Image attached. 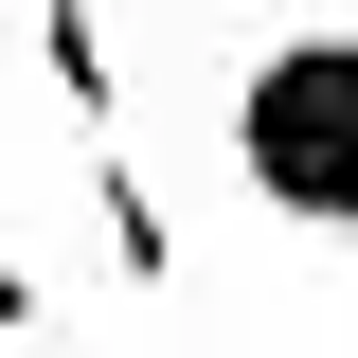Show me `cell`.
<instances>
[{"label": "cell", "mask_w": 358, "mask_h": 358, "mask_svg": "<svg viewBox=\"0 0 358 358\" xmlns=\"http://www.w3.org/2000/svg\"><path fill=\"white\" fill-rule=\"evenodd\" d=\"M233 179L287 233H358V18H287L233 54Z\"/></svg>", "instance_id": "cell-1"}, {"label": "cell", "mask_w": 358, "mask_h": 358, "mask_svg": "<svg viewBox=\"0 0 358 358\" xmlns=\"http://www.w3.org/2000/svg\"><path fill=\"white\" fill-rule=\"evenodd\" d=\"M0 322H36V268H18V251H0Z\"/></svg>", "instance_id": "cell-2"}]
</instances>
